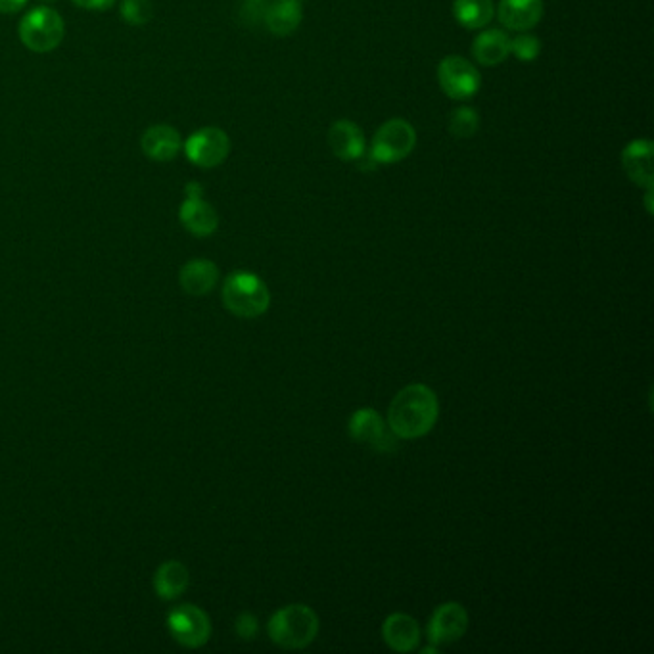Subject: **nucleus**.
Instances as JSON below:
<instances>
[{
    "label": "nucleus",
    "instance_id": "nucleus-1",
    "mask_svg": "<svg viewBox=\"0 0 654 654\" xmlns=\"http://www.w3.org/2000/svg\"><path fill=\"white\" fill-rule=\"evenodd\" d=\"M440 403L424 384L405 386L388 409V428L399 440H419L438 422Z\"/></svg>",
    "mask_w": 654,
    "mask_h": 654
},
{
    "label": "nucleus",
    "instance_id": "nucleus-2",
    "mask_svg": "<svg viewBox=\"0 0 654 654\" xmlns=\"http://www.w3.org/2000/svg\"><path fill=\"white\" fill-rule=\"evenodd\" d=\"M319 633V616L307 605H288L269 620V635L275 645L288 651L305 649Z\"/></svg>",
    "mask_w": 654,
    "mask_h": 654
},
{
    "label": "nucleus",
    "instance_id": "nucleus-3",
    "mask_svg": "<svg viewBox=\"0 0 654 654\" xmlns=\"http://www.w3.org/2000/svg\"><path fill=\"white\" fill-rule=\"evenodd\" d=\"M223 304L242 319H256L271 305V292L267 284L254 273H231L223 286Z\"/></svg>",
    "mask_w": 654,
    "mask_h": 654
},
{
    "label": "nucleus",
    "instance_id": "nucleus-4",
    "mask_svg": "<svg viewBox=\"0 0 654 654\" xmlns=\"http://www.w3.org/2000/svg\"><path fill=\"white\" fill-rule=\"evenodd\" d=\"M20 41L25 48L37 54H47L62 45L66 37L64 18L50 6H37L29 10L18 27Z\"/></svg>",
    "mask_w": 654,
    "mask_h": 654
},
{
    "label": "nucleus",
    "instance_id": "nucleus-5",
    "mask_svg": "<svg viewBox=\"0 0 654 654\" xmlns=\"http://www.w3.org/2000/svg\"><path fill=\"white\" fill-rule=\"evenodd\" d=\"M417 146L415 127L403 119L394 117L384 121L371 142V160L374 164L392 165L407 160Z\"/></svg>",
    "mask_w": 654,
    "mask_h": 654
},
{
    "label": "nucleus",
    "instance_id": "nucleus-6",
    "mask_svg": "<svg viewBox=\"0 0 654 654\" xmlns=\"http://www.w3.org/2000/svg\"><path fill=\"white\" fill-rule=\"evenodd\" d=\"M438 83L451 100H470L482 89V73L465 56H445L438 66Z\"/></svg>",
    "mask_w": 654,
    "mask_h": 654
},
{
    "label": "nucleus",
    "instance_id": "nucleus-7",
    "mask_svg": "<svg viewBox=\"0 0 654 654\" xmlns=\"http://www.w3.org/2000/svg\"><path fill=\"white\" fill-rule=\"evenodd\" d=\"M183 150L190 164L202 169H213L223 164L231 154V139L219 127L198 129L183 142Z\"/></svg>",
    "mask_w": 654,
    "mask_h": 654
},
{
    "label": "nucleus",
    "instance_id": "nucleus-8",
    "mask_svg": "<svg viewBox=\"0 0 654 654\" xmlns=\"http://www.w3.org/2000/svg\"><path fill=\"white\" fill-rule=\"evenodd\" d=\"M167 628L173 639L188 649H196L208 643L211 624L208 614L194 605L173 608L167 616Z\"/></svg>",
    "mask_w": 654,
    "mask_h": 654
},
{
    "label": "nucleus",
    "instance_id": "nucleus-9",
    "mask_svg": "<svg viewBox=\"0 0 654 654\" xmlns=\"http://www.w3.org/2000/svg\"><path fill=\"white\" fill-rule=\"evenodd\" d=\"M185 202L181 204L179 219L188 233L206 238L217 231L219 217L210 202L204 200V190L198 183H188L185 188Z\"/></svg>",
    "mask_w": 654,
    "mask_h": 654
},
{
    "label": "nucleus",
    "instance_id": "nucleus-10",
    "mask_svg": "<svg viewBox=\"0 0 654 654\" xmlns=\"http://www.w3.org/2000/svg\"><path fill=\"white\" fill-rule=\"evenodd\" d=\"M348 430L355 442L369 444L378 453H390L396 449L394 432L386 428V422L382 421V417L371 407L357 409L351 415Z\"/></svg>",
    "mask_w": 654,
    "mask_h": 654
},
{
    "label": "nucleus",
    "instance_id": "nucleus-11",
    "mask_svg": "<svg viewBox=\"0 0 654 654\" xmlns=\"http://www.w3.org/2000/svg\"><path fill=\"white\" fill-rule=\"evenodd\" d=\"M468 630L467 608L459 603H445L434 610L426 635L432 645H451Z\"/></svg>",
    "mask_w": 654,
    "mask_h": 654
},
{
    "label": "nucleus",
    "instance_id": "nucleus-12",
    "mask_svg": "<svg viewBox=\"0 0 654 654\" xmlns=\"http://www.w3.org/2000/svg\"><path fill=\"white\" fill-rule=\"evenodd\" d=\"M328 148L342 162H359L365 156L367 139L363 129L351 119H338L330 125Z\"/></svg>",
    "mask_w": 654,
    "mask_h": 654
},
{
    "label": "nucleus",
    "instance_id": "nucleus-13",
    "mask_svg": "<svg viewBox=\"0 0 654 654\" xmlns=\"http://www.w3.org/2000/svg\"><path fill=\"white\" fill-rule=\"evenodd\" d=\"M654 146L649 139H635L622 150V167L633 185L651 188L654 185Z\"/></svg>",
    "mask_w": 654,
    "mask_h": 654
},
{
    "label": "nucleus",
    "instance_id": "nucleus-14",
    "mask_svg": "<svg viewBox=\"0 0 654 654\" xmlns=\"http://www.w3.org/2000/svg\"><path fill=\"white\" fill-rule=\"evenodd\" d=\"M141 148L144 156L152 162H171L183 150V137L175 127L158 123L144 131Z\"/></svg>",
    "mask_w": 654,
    "mask_h": 654
},
{
    "label": "nucleus",
    "instance_id": "nucleus-15",
    "mask_svg": "<svg viewBox=\"0 0 654 654\" xmlns=\"http://www.w3.org/2000/svg\"><path fill=\"white\" fill-rule=\"evenodd\" d=\"M497 20L507 31H532L541 22L545 4L543 0H499Z\"/></svg>",
    "mask_w": 654,
    "mask_h": 654
},
{
    "label": "nucleus",
    "instance_id": "nucleus-16",
    "mask_svg": "<svg viewBox=\"0 0 654 654\" xmlns=\"http://www.w3.org/2000/svg\"><path fill=\"white\" fill-rule=\"evenodd\" d=\"M382 637L392 651L411 653L419 647L421 628H419V622L415 618H411L409 614L396 612L384 620Z\"/></svg>",
    "mask_w": 654,
    "mask_h": 654
},
{
    "label": "nucleus",
    "instance_id": "nucleus-17",
    "mask_svg": "<svg viewBox=\"0 0 654 654\" xmlns=\"http://www.w3.org/2000/svg\"><path fill=\"white\" fill-rule=\"evenodd\" d=\"M472 56L484 68L501 66L511 56V37L503 29H484L472 43Z\"/></svg>",
    "mask_w": 654,
    "mask_h": 654
},
{
    "label": "nucleus",
    "instance_id": "nucleus-18",
    "mask_svg": "<svg viewBox=\"0 0 654 654\" xmlns=\"http://www.w3.org/2000/svg\"><path fill=\"white\" fill-rule=\"evenodd\" d=\"M302 20H304L302 0H273L263 10V24L277 37L292 35L302 25Z\"/></svg>",
    "mask_w": 654,
    "mask_h": 654
},
{
    "label": "nucleus",
    "instance_id": "nucleus-19",
    "mask_svg": "<svg viewBox=\"0 0 654 654\" xmlns=\"http://www.w3.org/2000/svg\"><path fill=\"white\" fill-rule=\"evenodd\" d=\"M181 286L190 296H204L213 290L219 269L210 259H192L181 269Z\"/></svg>",
    "mask_w": 654,
    "mask_h": 654
},
{
    "label": "nucleus",
    "instance_id": "nucleus-20",
    "mask_svg": "<svg viewBox=\"0 0 654 654\" xmlns=\"http://www.w3.org/2000/svg\"><path fill=\"white\" fill-rule=\"evenodd\" d=\"M495 16L493 0H453V18L470 31L484 29Z\"/></svg>",
    "mask_w": 654,
    "mask_h": 654
},
{
    "label": "nucleus",
    "instance_id": "nucleus-21",
    "mask_svg": "<svg viewBox=\"0 0 654 654\" xmlns=\"http://www.w3.org/2000/svg\"><path fill=\"white\" fill-rule=\"evenodd\" d=\"M188 585V570L183 562L167 561L158 568L154 576V587L156 593L165 599L173 601L183 595Z\"/></svg>",
    "mask_w": 654,
    "mask_h": 654
},
{
    "label": "nucleus",
    "instance_id": "nucleus-22",
    "mask_svg": "<svg viewBox=\"0 0 654 654\" xmlns=\"http://www.w3.org/2000/svg\"><path fill=\"white\" fill-rule=\"evenodd\" d=\"M447 129H449L451 137L467 141L470 137H474L480 129V114L470 106H461L449 114Z\"/></svg>",
    "mask_w": 654,
    "mask_h": 654
},
{
    "label": "nucleus",
    "instance_id": "nucleus-23",
    "mask_svg": "<svg viewBox=\"0 0 654 654\" xmlns=\"http://www.w3.org/2000/svg\"><path fill=\"white\" fill-rule=\"evenodd\" d=\"M119 16L123 22L131 25L148 24L154 16V6L150 0H121Z\"/></svg>",
    "mask_w": 654,
    "mask_h": 654
},
{
    "label": "nucleus",
    "instance_id": "nucleus-24",
    "mask_svg": "<svg viewBox=\"0 0 654 654\" xmlns=\"http://www.w3.org/2000/svg\"><path fill=\"white\" fill-rule=\"evenodd\" d=\"M511 54L520 62H534L541 54V41L528 31H520L516 37H511Z\"/></svg>",
    "mask_w": 654,
    "mask_h": 654
},
{
    "label": "nucleus",
    "instance_id": "nucleus-25",
    "mask_svg": "<svg viewBox=\"0 0 654 654\" xmlns=\"http://www.w3.org/2000/svg\"><path fill=\"white\" fill-rule=\"evenodd\" d=\"M236 633H238L242 639H252V637L257 633L256 618H254L252 614H248V612L240 614L238 620H236Z\"/></svg>",
    "mask_w": 654,
    "mask_h": 654
},
{
    "label": "nucleus",
    "instance_id": "nucleus-26",
    "mask_svg": "<svg viewBox=\"0 0 654 654\" xmlns=\"http://www.w3.org/2000/svg\"><path fill=\"white\" fill-rule=\"evenodd\" d=\"M75 6L83 8V10H96V12H104L110 10L117 0H71Z\"/></svg>",
    "mask_w": 654,
    "mask_h": 654
},
{
    "label": "nucleus",
    "instance_id": "nucleus-27",
    "mask_svg": "<svg viewBox=\"0 0 654 654\" xmlns=\"http://www.w3.org/2000/svg\"><path fill=\"white\" fill-rule=\"evenodd\" d=\"M29 0H0V14H16L24 10Z\"/></svg>",
    "mask_w": 654,
    "mask_h": 654
},
{
    "label": "nucleus",
    "instance_id": "nucleus-28",
    "mask_svg": "<svg viewBox=\"0 0 654 654\" xmlns=\"http://www.w3.org/2000/svg\"><path fill=\"white\" fill-rule=\"evenodd\" d=\"M647 190V196H645V206H647V211L653 213V187L645 188Z\"/></svg>",
    "mask_w": 654,
    "mask_h": 654
},
{
    "label": "nucleus",
    "instance_id": "nucleus-29",
    "mask_svg": "<svg viewBox=\"0 0 654 654\" xmlns=\"http://www.w3.org/2000/svg\"><path fill=\"white\" fill-rule=\"evenodd\" d=\"M438 649L436 647H426V649H422V653H436Z\"/></svg>",
    "mask_w": 654,
    "mask_h": 654
},
{
    "label": "nucleus",
    "instance_id": "nucleus-30",
    "mask_svg": "<svg viewBox=\"0 0 654 654\" xmlns=\"http://www.w3.org/2000/svg\"><path fill=\"white\" fill-rule=\"evenodd\" d=\"M244 2H248V4H256V6H259V4H263L265 0H244Z\"/></svg>",
    "mask_w": 654,
    "mask_h": 654
},
{
    "label": "nucleus",
    "instance_id": "nucleus-31",
    "mask_svg": "<svg viewBox=\"0 0 654 654\" xmlns=\"http://www.w3.org/2000/svg\"><path fill=\"white\" fill-rule=\"evenodd\" d=\"M41 2H54V0H41Z\"/></svg>",
    "mask_w": 654,
    "mask_h": 654
}]
</instances>
